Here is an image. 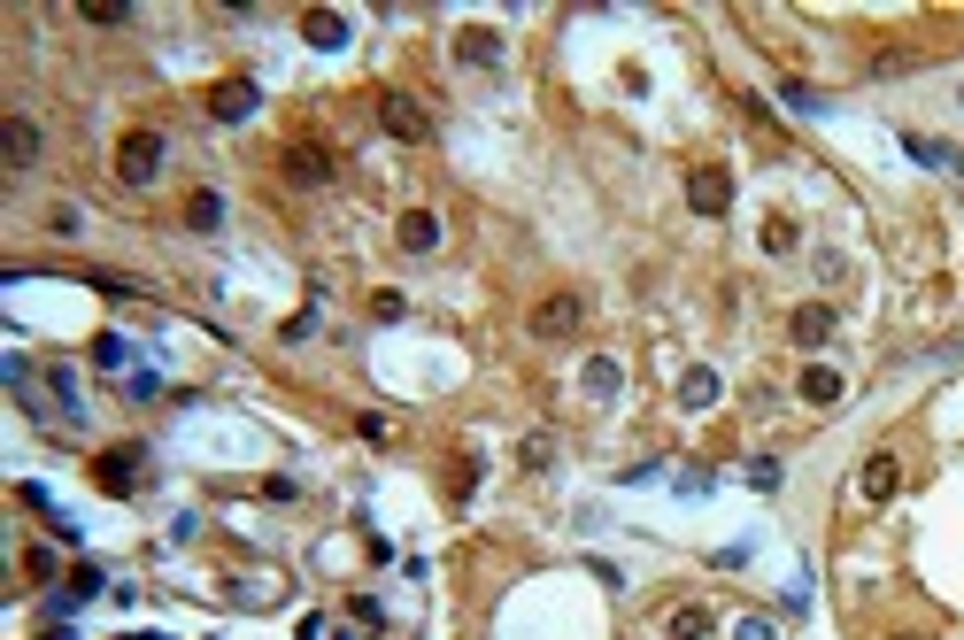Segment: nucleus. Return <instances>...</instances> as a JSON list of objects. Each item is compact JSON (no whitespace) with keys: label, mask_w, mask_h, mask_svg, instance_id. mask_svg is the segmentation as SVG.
Returning <instances> with one entry per match:
<instances>
[{"label":"nucleus","mask_w":964,"mask_h":640,"mask_svg":"<svg viewBox=\"0 0 964 640\" xmlns=\"http://www.w3.org/2000/svg\"><path fill=\"white\" fill-rule=\"evenodd\" d=\"M710 625H718V617H710L703 602H679V610L664 617V632H671V640H710Z\"/></svg>","instance_id":"ddd939ff"},{"label":"nucleus","mask_w":964,"mask_h":640,"mask_svg":"<svg viewBox=\"0 0 964 640\" xmlns=\"http://www.w3.org/2000/svg\"><path fill=\"white\" fill-rule=\"evenodd\" d=\"M0 155H9V170H32L47 155V132L32 116H9V124H0Z\"/></svg>","instance_id":"39448f33"},{"label":"nucleus","mask_w":964,"mask_h":640,"mask_svg":"<svg viewBox=\"0 0 964 640\" xmlns=\"http://www.w3.org/2000/svg\"><path fill=\"white\" fill-rule=\"evenodd\" d=\"M162 155H170L162 132H124V139H116V177H124V186H155V177H162Z\"/></svg>","instance_id":"f257e3e1"},{"label":"nucleus","mask_w":964,"mask_h":640,"mask_svg":"<svg viewBox=\"0 0 964 640\" xmlns=\"http://www.w3.org/2000/svg\"><path fill=\"white\" fill-rule=\"evenodd\" d=\"M209 109H217V124H247L255 116V85L247 77H224L217 94H209Z\"/></svg>","instance_id":"6e6552de"},{"label":"nucleus","mask_w":964,"mask_h":640,"mask_svg":"<svg viewBox=\"0 0 964 640\" xmlns=\"http://www.w3.org/2000/svg\"><path fill=\"white\" fill-rule=\"evenodd\" d=\"M764 247H771V255H787V247H795V224L771 217V224H764Z\"/></svg>","instance_id":"4be33fe9"},{"label":"nucleus","mask_w":964,"mask_h":640,"mask_svg":"<svg viewBox=\"0 0 964 640\" xmlns=\"http://www.w3.org/2000/svg\"><path fill=\"white\" fill-rule=\"evenodd\" d=\"M856 487H864V502H888V494L903 487V464H895V455H872V464H864V479H856Z\"/></svg>","instance_id":"9d476101"},{"label":"nucleus","mask_w":964,"mask_h":640,"mask_svg":"<svg viewBox=\"0 0 964 640\" xmlns=\"http://www.w3.org/2000/svg\"><path fill=\"white\" fill-rule=\"evenodd\" d=\"M733 640H779V625H771V617H741Z\"/></svg>","instance_id":"5701e85b"},{"label":"nucleus","mask_w":964,"mask_h":640,"mask_svg":"<svg viewBox=\"0 0 964 640\" xmlns=\"http://www.w3.org/2000/svg\"><path fill=\"white\" fill-rule=\"evenodd\" d=\"M456 54H464L471 70H494V62H502V32H486V24H471V32L456 39Z\"/></svg>","instance_id":"f8f14e48"},{"label":"nucleus","mask_w":964,"mask_h":640,"mask_svg":"<svg viewBox=\"0 0 964 640\" xmlns=\"http://www.w3.org/2000/svg\"><path fill=\"white\" fill-rule=\"evenodd\" d=\"M888 640H918V632H888Z\"/></svg>","instance_id":"b1692460"},{"label":"nucleus","mask_w":964,"mask_h":640,"mask_svg":"<svg viewBox=\"0 0 964 640\" xmlns=\"http://www.w3.org/2000/svg\"><path fill=\"white\" fill-rule=\"evenodd\" d=\"M548 455H556V447H548V432H533V440L517 447V464H524V471H548Z\"/></svg>","instance_id":"aec40b11"},{"label":"nucleus","mask_w":964,"mask_h":640,"mask_svg":"<svg viewBox=\"0 0 964 640\" xmlns=\"http://www.w3.org/2000/svg\"><path fill=\"white\" fill-rule=\"evenodd\" d=\"M379 124H386L394 139H409V147H417V139H432V116L401 94V85H386V94H379Z\"/></svg>","instance_id":"20e7f679"},{"label":"nucleus","mask_w":964,"mask_h":640,"mask_svg":"<svg viewBox=\"0 0 964 640\" xmlns=\"http://www.w3.org/2000/svg\"><path fill=\"white\" fill-rule=\"evenodd\" d=\"M579 317H586L579 294H548V301L533 309V340H564V332H579Z\"/></svg>","instance_id":"423d86ee"},{"label":"nucleus","mask_w":964,"mask_h":640,"mask_svg":"<svg viewBox=\"0 0 964 640\" xmlns=\"http://www.w3.org/2000/svg\"><path fill=\"white\" fill-rule=\"evenodd\" d=\"M279 162H286L294 186H332V170H339L324 139H286V155H279Z\"/></svg>","instance_id":"7ed1b4c3"},{"label":"nucleus","mask_w":964,"mask_h":640,"mask_svg":"<svg viewBox=\"0 0 964 640\" xmlns=\"http://www.w3.org/2000/svg\"><path fill=\"white\" fill-rule=\"evenodd\" d=\"M903 147H911V155H918L926 170H956V147H941V139H918V132H911Z\"/></svg>","instance_id":"6ab92c4d"},{"label":"nucleus","mask_w":964,"mask_h":640,"mask_svg":"<svg viewBox=\"0 0 964 640\" xmlns=\"http://www.w3.org/2000/svg\"><path fill=\"white\" fill-rule=\"evenodd\" d=\"M401 247H409V255H432V247H441V217H432V209H409V217H401Z\"/></svg>","instance_id":"4468645a"},{"label":"nucleus","mask_w":964,"mask_h":640,"mask_svg":"<svg viewBox=\"0 0 964 640\" xmlns=\"http://www.w3.org/2000/svg\"><path fill=\"white\" fill-rule=\"evenodd\" d=\"M787 332H795V347H826V340H833V309H826V301H811V309L787 317Z\"/></svg>","instance_id":"1a4fd4ad"},{"label":"nucleus","mask_w":964,"mask_h":640,"mask_svg":"<svg viewBox=\"0 0 964 640\" xmlns=\"http://www.w3.org/2000/svg\"><path fill=\"white\" fill-rule=\"evenodd\" d=\"M186 224H194V232H224V194H209V186L186 194Z\"/></svg>","instance_id":"f3484780"},{"label":"nucleus","mask_w":964,"mask_h":640,"mask_svg":"<svg viewBox=\"0 0 964 640\" xmlns=\"http://www.w3.org/2000/svg\"><path fill=\"white\" fill-rule=\"evenodd\" d=\"M618 386H626V371H618L609 355H594V362H586V394H594V402H609Z\"/></svg>","instance_id":"a211bd4d"},{"label":"nucleus","mask_w":964,"mask_h":640,"mask_svg":"<svg viewBox=\"0 0 964 640\" xmlns=\"http://www.w3.org/2000/svg\"><path fill=\"white\" fill-rule=\"evenodd\" d=\"M687 201H694V217H726L733 209V170L726 162H694L687 170Z\"/></svg>","instance_id":"f03ea898"},{"label":"nucleus","mask_w":964,"mask_h":640,"mask_svg":"<svg viewBox=\"0 0 964 640\" xmlns=\"http://www.w3.org/2000/svg\"><path fill=\"white\" fill-rule=\"evenodd\" d=\"M301 39H309V47H347V16H339V9H309V16H301Z\"/></svg>","instance_id":"9b49d317"},{"label":"nucleus","mask_w":964,"mask_h":640,"mask_svg":"<svg viewBox=\"0 0 964 640\" xmlns=\"http://www.w3.org/2000/svg\"><path fill=\"white\" fill-rule=\"evenodd\" d=\"M85 24H101V32H116V24H132V9H109V0H94V9H77Z\"/></svg>","instance_id":"412c9836"},{"label":"nucleus","mask_w":964,"mask_h":640,"mask_svg":"<svg viewBox=\"0 0 964 640\" xmlns=\"http://www.w3.org/2000/svg\"><path fill=\"white\" fill-rule=\"evenodd\" d=\"M679 402H687V409H718V371H703V362H694V371L679 379Z\"/></svg>","instance_id":"dca6fc26"},{"label":"nucleus","mask_w":964,"mask_h":640,"mask_svg":"<svg viewBox=\"0 0 964 640\" xmlns=\"http://www.w3.org/2000/svg\"><path fill=\"white\" fill-rule=\"evenodd\" d=\"M139 455H147V447H109L101 464H94V479H101L109 494H132V487H139Z\"/></svg>","instance_id":"0eeeda50"},{"label":"nucleus","mask_w":964,"mask_h":640,"mask_svg":"<svg viewBox=\"0 0 964 640\" xmlns=\"http://www.w3.org/2000/svg\"><path fill=\"white\" fill-rule=\"evenodd\" d=\"M803 402H811V409H833V402H841V371L811 362V371H803Z\"/></svg>","instance_id":"2eb2a0df"}]
</instances>
